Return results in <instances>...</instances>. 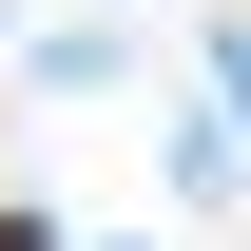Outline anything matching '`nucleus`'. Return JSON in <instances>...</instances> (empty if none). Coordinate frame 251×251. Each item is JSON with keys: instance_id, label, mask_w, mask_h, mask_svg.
I'll return each mask as SVG.
<instances>
[{"instance_id": "1", "label": "nucleus", "mask_w": 251, "mask_h": 251, "mask_svg": "<svg viewBox=\"0 0 251 251\" xmlns=\"http://www.w3.org/2000/svg\"><path fill=\"white\" fill-rule=\"evenodd\" d=\"M0 251H20V213H0Z\"/></svg>"}]
</instances>
